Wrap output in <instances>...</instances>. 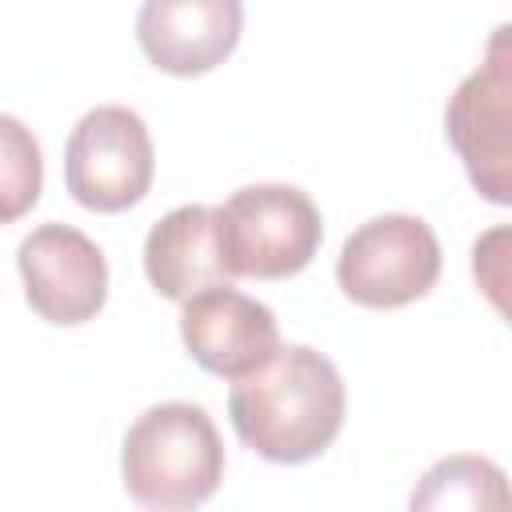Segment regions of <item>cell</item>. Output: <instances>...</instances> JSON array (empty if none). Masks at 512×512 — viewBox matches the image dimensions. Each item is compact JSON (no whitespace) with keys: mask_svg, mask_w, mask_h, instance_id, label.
Instances as JSON below:
<instances>
[{"mask_svg":"<svg viewBox=\"0 0 512 512\" xmlns=\"http://www.w3.org/2000/svg\"><path fill=\"white\" fill-rule=\"evenodd\" d=\"M348 392L340 368L308 348L280 344V352L236 380L228 392V420L244 448L268 464H308L340 436Z\"/></svg>","mask_w":512,"mask_h":512,"instance_id":"1","label":"cell"},{"mask_svg":"<svg viewBox=\"0 0 512 512\" xmlns=\"http://www.w3.org/2000/svg\"><path fill=\"white\" fill-rule=\"evenodd\" d=\"M120 476L152 512H192L224 480V444L212 416L188 400L144 408L120 444Z\"/></svg>","mask_w":512,"mask_h":512,"instance_id":"2","label":"cell"},{"mask_svg":"<svg viewBox=\"0 0 512 512\" xmlns=\"http://www.w3.org/2000/svg\"><path fill=\"white\" fill-rule=\"evenodd\" d=\"M216 212V240L228 280H288L312 264L324 220L296 184H244Z\"/></svg>","mask_w":512,"mask_h":512,"instance_id":"3","label":"cell"},{"mask_svg":"<svg viewBox=\"0 0 512 512\" xmlns=\"http://www.w3.org/2000/svg\"><path fill=\"white\" fill-rule=\"evenodd\" d=\"M448 144L456 148L472 188L508 208L512 204V28L500 24L488 40L484 64L460 80L444 112Z\"/></svg>","mask_w":512,"mask_h":512,"instance_id":"4","label":"cell"},{"mask_svg":"<svg viewBox=\"0 0 512 512\" xmlns=\"http://www.w3.org/2000/svg\"><path fill=\"white\" fill-rule=\"evenodd\" d=\"M440 240L428 220L384 212L364 220L336 256V284L360 308H404L440 280Z\"/></svg>","mask_w":512,"mask_h":512,"instance_id":"5","label":"cell"},{"mask_svg":"<svg viewBox=\"0 0 512 512\" xmlns=\"http://www.w3.org/2000/svg\"><path fill=\"white\" fill-rule=\"evenodd\" d=\"M156 176V148L140 112L100 104L84 112L64 148V184L88 212H128Z\"/></svg>","mask_w":512,"mask_h":512,"instance_id":"6","label":"cell"},{"mask_svg":"<svg viewBox=\"0 0 512 512\" xmlns=\"http://www.w3.org/2000/svg\"><path fill=\"white\" fill-rule=\"evenodd\" d=\"M16 268L32 312L56 328L100 316L108 300V260L92 236L72 224H40L16 248Z\"/></svg>","mask_w":512,"mask_h":512,"instance_id":"7","label":"cell"},{"mask_svg":"<svg viewBox=\"0 0 512 512\" xmlns=\"http://www.w3.org/2000/svg\"><path fill=\"white\" fill-rule=\"evenodd\" d=\"M180 340L204 372L236 384L280 352V324L256 296L216 284L180 304Z\"/></svg>","mask_w":512,"mask_h":512,"instance_id":"8","label":"cell"},{"mask_svg":"<svg viewBox=\"0 0 512 512\" xmlns=\"http://www.w3.org/2000/svg\"><path fill=\"white\" fill-rule=\"evenodd\" d=\"M240 28V0H148L136 16V40L148 64L168 76L212 72L236 52Z\"/></svg>","mask_w":512,"mask_h":512,"instance_id":"9","label":"cell"},{"mask_svg":"<svg viewBox=\"0 0 512 512\" xmlns=\"http://www.w3.org/2000/svg\"><path fill=\"white\" fill-rule=\"evenodd\" d=\"M144 272L164 300L180 304L204 288L228 284L216 240V212L208 204H180L160 216L144 236Z\"/></svg>","mask_w":512,"mask_h":512,"instance_id":"10","label":"cell"},{"mask_svg":"<svg viewBox=\"0 0 512 512\" xmlns=\"http://www.w3.org/2000/svg\"><path fill=\"white\" fill-rule=\"evenodd\" d=\"M408 512H512L508 476L480 452L440 456L412 488Z\"/></svg>","mask_w":512,"mask_h":512,"instance_id":"11","label":"cell"},{"mask_svg":"<svg viewBox=\"0 0 512 512\" xmlns=\"http://www.w3.org/2000/svg\"><path fill=\"white\" fill-rule=\"evenodd\" d=\"M44 188V156L32 128L0 112V224L28 216Z\"/></svg>","mask_w":512,"mask_h":512,"instance_id":"12","label":"cell"},{"mask_svg":"<svg viewBox=\"0 0 512 512\" xmlns=\"http://www.w3.org/2000/svg\"><path fill=\"white\" fill-rule=\"evenodd\" d=\"M472 276L476 284L488 292V300L496 304V312H508L504 288H508V228H492L472 244Z\"/></svg>","mask_w":512,"mask_h":512,"instance_id":"13","label":"cell"}]
</instances>
